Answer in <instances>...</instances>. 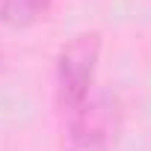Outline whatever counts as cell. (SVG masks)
Wrapping results in <instances>:
<instances>
[{
	"instance_id": "6da1fadb",
	"label": "cell",
	"mask_w": 151,
	"mask_h": 151,
	"mask_svg": "<svg viewBox=\"0 0 151 151\" xmlns=\"http://www.w3.org/2000/svg\"><path fill=\"white\" fill-rule=\"evenodd\" d=\"M98 68V36H74L56 59V89L59 104L71 116L74 133L89 122V89Z\"/></svg>"
},
{
	"instance_id": "7a4b0ae2",
	"label": "cell",
	"mask_w": 151,
	"mask_h": 151,
	"mask_svg": "<svg viewBox=\"0 0 151 151\" xmlns=\"http://www.w3.org/2000/svg\"><path fill=\"white\" fill-rule=\"evenodd\" d=\"M50 6V0H0V21L9 27H30Z\"/></svg>"
}]
</instances>
